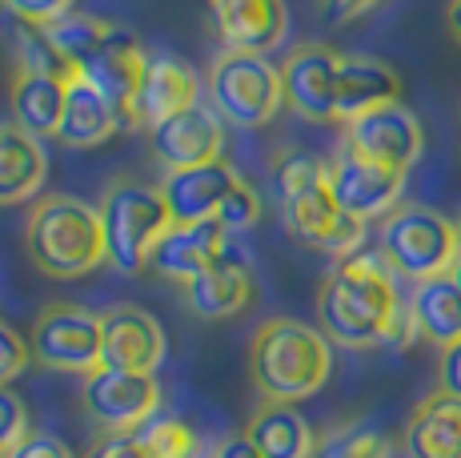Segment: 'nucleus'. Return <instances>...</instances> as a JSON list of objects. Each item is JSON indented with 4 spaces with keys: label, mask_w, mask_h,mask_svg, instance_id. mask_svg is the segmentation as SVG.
Returning <instances> with one entry per match:
<instances>
[{
    "label": "nucleus",
    "mask_w": 461,
    "mask_h": 458,
    "mask_svg": "<svg viewBox=\"0 0 461 458\" xmlns=\"http://www.w3.org/2000/svg\"><path fill=\"white\" fill-rule=\"evenodd\" d=\"M96 209H101V222H104V242H109V266H117L121 274L149 270L157 242L173 225V214H168L161 189L121 178L104 189Z\"/></svg>",
    "instance_id": "423d86ee"
},
{
    "label": "nucleus",
    "mask_w": 461,
    "mask_h": 458,
    "mask_svg": "<svg viewBox=\"0 0 461 458\" xmlns=\"http://www.w3.org/2000/svg\"><path fill=\"white\" fill-rule=\"evenodd\" d=\"M389 435H381L369 422H349L337 426L325 438H317V454L313 458H389Z\"/></svg>",
    "instance_id": "c756f323"
},
{
    "label": "nucleus",
    "mask_w": 461,
    "mask_h": 458,
    "mask_svg": "<svg viewBox=\"0 0 461 458\" xmlns=\"http://www.w3.org/2000/svg\"><path fill=\"white\" fill-rule=\"evenodd\" d=\"M32 358L65 374H96L101 370V314L85 306H44L32 322Z\"/></svg>",
    "instance_id": "6e6552de"
},
{
    "label": "nucleus",
    "mask_w": 461,
    "mask_h": 458,
    "mask_svg": "<svg viewBox=\"0 0 461 458\" xmlns=\"http://www.w3.org/2000/svg\"><path fill=\"white\" fill-rule=\"evenodd\" d=\"M341 133H345V149L369 157V161L405 169V173H410V165L418 161L421 149H425V129H421L418 113L402 101L369 109L366 117L349 121Z\"/></svg>",
    "instance_id": "9b49d317"
},
{
    "label": "nucleus",
    "mask_w": 461,
    "mask_h": 458,
    "mask_svg": "<svg viewBox=\"0 0 461 458\" xmlns=\"http://www.w3.org/2000/svg\"><path fill=\"white\" fill-rule=\"evenodd\" d=\"M333 374V350L321 325L269 318L249 342V378L261 402H301L317 394Z\"/></svg>",
    "instance_id": "7ed1b4c3"
},
{
    "label": "nucleus",
    "mask_w": 461,
    "mask_h": 458,
    "mask_svg": "<svg viewBox=\"0 0 461 458\" xmlns=\"http://www.w3.org/2000/svg\"><path fill=\"white\" fill-rule=\"evenodd\" d=\"M337 69H341V52L330 45H297L281 60V89L285 105L297 117L313 121V125H333L337 121Z\"/></svg>",
    "instance_id": "f8f14e48"
},
{
    "label": "nucleus",
    "mask_w": 461,
    "mask_h": 458,
    "mask_svg": "<svg viewBox=\"0 0 461 458\" xmlns=\"http://www.w3.org/2000/svg\"><path fill=\"white\" fill-rule=\"evenodd\" d=\"M85 410L104 430H140L161 410V382L157 374H129V370H96L85 378Z\"/></svg>",
    "instance_id": "9d476101"
},
{
    "label": "nucleus",
    "mask_w": 461,
    "mask_h": 458,
    "mask_svg": "<svg viewBox=\"0 0 461 458\" xmlns=\"http://www.w3.org/2000/svg\"><path fill=\"white\" fill-rule=\"evenodd\" d=\"M212 458H261V454L253 451L249 438L237 435V438H229V443H221V446H217V454H212Z\"/></svg>",
    "instance_id": "4c0bfd02"
},
{
    "label": "nucleus",
    "mask_w": 461,
    "mask_h": 458,
    "mask_svg": "<svg viewBox=\"0 0 461 458\" xmlns=\"http://www.w3.org/2000/svg\"><path fill=\"white\" fill-rule=\"evenodd\" d=\"M330 189L341 214L357 217V222H385L397 206H402L405 189V169L393 165L369 161V157L345 149L341 157L330 165Z\"/></svg>",
    "instance_id": "1a4fd4ad"
},
{
    "label": "nucleus",
    "mask_w": 461,
    "mask_h": 458,
    "mask_svg": "<svg viewBox=\"0 0 461 458\" xmlns=\"http://www.w3.org/2000/svg\"><path fill=\"white\" fill-rule=\"evenodd\" d=\"M221 258H229V234L221 222H173L157 242L149 270L185 289L189 281H197L205 270L217 266Z\"/></svg>",
    "instance_id": "2eb2a0df"
},
{
    "label": "nucleus",
    "mask_w": 461,
    "mask_h": 458,
    "mask_svg": "<svg viewBox=\"0 0 461 458\" xmlns=\"http://www.w3.org/2000/svg\"><path fill=\"white\" fill-rule=\"evenodd\" d=\"M245 438L261 458H313L317 435L309 430L305 414L289 402H257Z\"/></svg>",
    "instance_id": "393cba45"
},
{
    "label": "nucleus",
    "mask_w": 461,
    "mask_h": 458,
    "mask_svg": "<svg viewBox=\"0 0 461 458\" xmlns=\"http://www.w3.org/2000/svg\"><path fill=\"white\" fill-rule=\"evenodd\" d=\"M249 302H253V274L241 258H221L212 270H205L197 281L185 286V306L205 322L237 318Z\"/></svg>",
    "instance_id": "b1692460"
},
{
    "label": "nucleus",
    "mask_w": 461,
    "mask_h": 458,
    "mask_svg": "<svg viewBox=\"0 0 461 458\" xmlns=\"http://www.w3.org/2000/svg\"><path fill=\"white\" fill-rule=\"evenodd\" d=\"M24 250L32 266L49 278H85L101 261H109V242H104L101 209L77 201L68 193H49L37 197L24 222Z\"/></svg>",
    "instance_id": "20e7f679"
},
{
    "label": "nucleus",
    "mask_w": 461,
    "mask_h": 458,
    "mask_svg": "<svg viewBox=\"0 0 461 458\" xmlns=\"http://www.w3.org/2000/svg\"><path fill=\"white\" fill-rule=\"evenodd\" d=\"M317 322L321 334L337 346H410L418 338L410 302H402L397 274L381 250H361L345 261H333L317 289Z\"/></svg>",
    "instance_id": "f257e3e1"
},
{
    "label": "nucleus",
    "mask_w": 461,
    "mask_h": 458,
    "mask_svg": "<svg viewBox=\"0 0 461 458\" xmlns=\"http://www.w3.org/2000/svg\"><path fill=\"white\" fill-rule=\"evenodd\" d=\"M410 310L425 342H433L441 350L461 342V281L454 274L421 281L410 298Z\"/></svg>",
    "instance_id": "bb28decb"
},
{
    "label": "nucleus",
    "mask_w": 461,
    "mask_h": 458,
    "mask_svg": "<svg viewBox=\"0 0 461 458\" xmlns=\"http://www.w3.org/2000/svg\"><path fill=\"white\" fill-rule=\"evenodd\" d=\"M32 362V346L13 330L8 322H0V386L16 382Z\"/></svg>",
    "instance_id": "72a5a7b5"
},
{
    "label": "nucleus",
    "mask_w": 461,
    "mask_h": 458,
    "mask_svg": "<svg viewBox=\"0 0 461 458\" xmlns=\"http://www.w3.org/2000/svg\"><path fill=\"white\" fill-rule=\"evenodd\" d=\"M366 13H374V5H330L325 8L330 21H353V16H366Z\"/></svg>",
    "instance_id": "58836bf2"
},
{
    "label": "nucleus",
    "mask_w": 461,
    "mask_h": 458,
    "mask_svg": "<svg viewBox=\"0 0 461 458\" xmlns=\"http://www.w3.org/2000/svg\"><path fill=\"white\" fill-rule=\"evenodd\" d=\"M209 101L221 121L237 129H261L285 105L281 89V65L257 52H233L225 49L209 65Z\"/></svg>",
    "instance_id": "0eeeda50"
},
{
    "label": "nucleus",
    "mask_w": 461,
    "mask_h": 458,
    "mask_svg": "<svg viewBox=\"0 0 461 458\" xmlns=\"http://www.w3.org/2000/svg\"><path fill=\"white\" fill-rule=\"evenodd\" d=\"M137 438H140V446L149 451V458H201V438H197V430L189 426V422H181V418H149L145 426L137 430Z\"/></svg>",
    "instance_id": "7c9ffc66"
},
{
    "label": "nucleus",
    "mask_w": 461,
    "mask_h": 458,
    "mask_svg": "<svg viewBox=\"0 0 461 458\" xmlns=\"http://www.w3.org/2000/svg\"><path fill=\"white\" fill-rule=\"evenodd\" d=\"M454 229H457V266H461V214L454 217Z\"/></svg>",
    "instance_id": "a19ab883"
},
{
    "label": "nucleus",
    "mask_w": 461,
    "mask_h": 458,
    "mask_svg": "<svg viewBox=\"0 0 461 458\" xmlns=\"http://www.w3.org/2000/svg\"><path fill=\"white\" fill-rule=\"evenodd\" d=\"M8 458H77L73 451H68L65 438L49 435V430H32L29 438H24L21 446H16Z\"/></svg>",
    "instance_id": "c9c22d12"
},
{
    "label": "nucleus",
    "mask_w": 461,
    "mask_h": 458,
    "mask_svg": "<svg viewBox=\"0 0 461 458\" xmlns=\"http://www.w3.org/2000/svg\"><path fill=\"white\" fill-rule=\"evenodd\" d=\"M377 245H381V258L389 261V270L410 278L413 286L454 274V266H457L454 217L438 214L429 206H413V201L410 206H397L381 222Z\"/></svg>",
    "instance_id": "39448f33"
},
{
    "label": "nucleus",
    "mask_w": 461,
    "mask_h": 458,
    "mask_svg": "<svg viewBox=\"0 0 461 458\" xmlns=\"http://www.w3.org/2000/svg\"><path fill=\"white\" fill-rule=\"evenodd\" d=\"M402 101V77L377 57H361V52H341V69H337V125L366 117L369 109Z\"/></svg>",
    "instance_id": "aec40b11"
},
{
    "label": "nucleus",
    "mask_w": 461,
    "mask_h": 458,
    "mask_svg": "<svg viewBox=\"0 0 461 458\" xmlns=\"http://www.w3.org/2000/svg\"><path fill=\"white\" fill-rule=\"evenodd\" d=\"M0 458H5V454H0Z\"/></svg>",
    "instance_id": "79ce46f5"
},
{
    "label": "nucleus",
    "mask_w": 461,
    "mask_h": 458,
    "mask_svg": "<svg viewBox=\"0 0 461 458\" xmlns=\"http://www.w3.org/2000/svg\"><path fill=\"white\" fill-rule=\"evenodd\" d=\"M217 222L225 225V234H245V229H253L257 222H261V193L241 178V185H237L233 197L225 201V209H221Z\"/></svg>",
    "instance_id": "473e14b6"
},
{
    "label": "nucleus",
    "mask_w": 461,
    "mask_h": 458,
    "mask_svg": "<svg viewBox=\"0 0 461 458\" xmlns=\"http://www.w3.org/2000/svg\"><path fill=\"white\" fill-rule=\"evenodd\" d=\"M145 69H149L145 45H140L129 29L117 24V29L104 37V45L81 65V73L104 93V101L121 113V125L137 129V96H140V85H145Z\"/></svg>",
    "instance_id": "ddd939ff"
},
{
    "label": "nucleus",
    "mask_w": 461,
    "mask_h": 458,
    "mask_svg": "<svg viewBox=\"0 0 461 458\" xmlns=\"http://www.w3.org/2000/svg\"><path fill=\"white\" fill-rule=\"evenodd\" d=\"M88 458H149V451L140 446L137 430H104L93 443Z\"/></svg>",
    "instance_id": "f704fd0d"
},
{
    "label": "nucleus",
    "mask_w": 461,
    "mask_h": 458,
    "mask_svg": "<svg viewBox=\"0 0 461 458\" xmlns=\"http://www.w3.org/2000/svg\"><path fill=\"white\" fill-rule=\"evenodd\" d=\"M438 390L454 394V398H461V342L449 350H441V366H438Z\"/></svg>",
    "instance_id": "e433bc0d"
},
{
    "label": "nucleus",
    "mask_w": 461,
    "mask_h": 458,
    "mask_svg": "<svg viewBox=\"0 0 461 458\" xmlns=\"http://www.w3.org/2000/svg\"><path fill=\"white\" fill-rule=\"evenodd\" d=\"M241 185V173L229 161H209L197 169H173L157 185L173 222H217L225 201Z\"/></svg>",
    "instance_id": "f3484780"
},
{
    "label": "nucleus",
    "mask_w": 461,
    "mask_h": 458,
    "mask_svg": "<svg viewBox=\"0 0 461 458\" xmlns=\"http://www.w3.org/2000/svg\"><path fill=\"white\" fill-rule=\"evenodd\" d=\"M201 105V81L181 57L168 52H149L145 85L137 96V129H153L176 113Z\"/></svg>",
    "instance_id": "6ab92c4d"
},
{
    "label": "nucleus",
    "mask_w": 461,
    "mask_h": 458,
    "mask_svg": "<svg viewBox=\"0 0 461 458\" xmlns=\"http://www.w3.org/2000/svg\"><path fill=\"white\" fill-rule=\"evenodd\" d=\"M277 193L285 229L301 245L345 261L366 245V222L341 214L330 189V165L313 153H289L277 165Z\"/></svg>",
    "instance_id": "f03ea898"
},
{
    "label": "nucleus",
    "mask_w": 461,
    "mask_h": 458,
    "mask_svg": "<svg viewBox=\"0 0 461 458\" xmlns=\"http://www.w3.org/2000/svg\"><path fill=\"white\" fill-rule=\"evenodd\" d=\"M149 141H153V157L168 173L197 169V165L221 161L225 129H221V117L212 113V105H193V109L176 113V117L149 129Z\"/></svg>",
    "instance_id": "dca6fc26"
},
{
    "label": "nucleus",
    "mask_w": 461,
    "mask_h": 458,
    "mask_svg": "<svg viewBox=\"0 0 461 458\" xmlns=\"http://www.w3.org/2000/svg\"><path fill=\"white\" fill-rule=\"evenodd\" d=\"M446 24H449V32H454V41L461 45V0H454V5L446 8Z\"/></svg>",
    "instance_id": "ea45409f"
},
{
    "label": "nucleus",
    "mask_w": 461,
    "mask_h": 458,
    "mask_svg": "<svg viewBox=\"0 0 461 458\" xmlns=\"http://www.w3.org/2000/svg\"><path fill=\"white\" fill-rule=\"evenodd\" d=\"M29 407H24V398L16 390H8V386H0V454H13L16 446L29 438Z\"/></svg>",
    "instance_id": "2f4dec72"
},
{
    "label": "nucleus",
    "mask_w": 461,
    "mask_h": 458,
    "mask_svg": "<svg viewBox=\"0 0 461 458\" xmlns=\"http://www.w3.org/2000/svg\"><path fill=\"white\" fill-rule=\"evenodd\" d=\"M65 96L68 81H60V77L13 73V89H8L13 121L32 137H57L60 117H65Z\"/></svg>",
    "instance_id": "a878e982"
},
{
    "label": "nucleus",
    "mask_w": 461,
    "mask_h": 458,
    "mask_svg": "<svg viewBox=\"0 0 461 458\" xmlns=\"http://www.w3.org/2000/svg\"><path fill=\"white\" fill-rule=\"evenodd\" d=\"M117 129H125L121 125V113L104 101V93L88 81L81 69H73L57 141H65V145H73V149H93V145H101V141H109Z\"/></svg>",
    "instance_id": "4be33fe9"
},
{
    "label": "nucleus",
    "mask_w": 461,
    "mask_h": 458,
    "mask_svg": "<svg viewBox=\"0 0 461 458\" xmlns=\"http://www.w3.org/2000/svg\"><path fill=\"white\" fill-rule=\"evenodd\" d=\"M165 358V330L140 306H109L101 314V366L153 374Z\"/></svg>",
    "instance_id": "4468645a"
},
{
    "label": "nucleus",
    "mask_w": 461,
    "mask_h": 458,
    "mask_svg": "<svg viewBox=\"0 0 461 458\" xmlns=\"http://www.w3.org/2000/svg\"><path fill=\"white\" fill-rule=\"evenodd\" d=\"M44 178H49V157L41 137L24 133L16 121H0V206L37 197Z\"/></svg>",
    "instance_id": "5701e85b"
},
{
    "label": "nucleus",
    "mask_w": 461,
    "mask_h": 458,
    "mask_svg": "<svg viewBox=\"0 0 461 458\" xmlns=\"http://www.w3.org/2000/svg\"><path fill=\"white\" fill-rule=\"evenodd\" d=\"M13 49H16V73H41V77H60L68 81L73 77V65L57 52V45L49 41V32L37 29V24H13Z\"/></svg>",
    "instance_id": "c85d7f7f"
},
{
    "label": "nucleus",
    "mask_w": 461,
    "mask_h": 458,
    "mask_svg": "<svg viewBox=\"0 0 461 458\" xmlns=\"http://www.w3.org/2000/svg\"><path fill=\"white\" fill-rule=\"evenodd\" d=\"M405 458H461V398L425 394L405 426Z\"/></svg>",
    "instance_id": "412c9836"
},
{
    "label": "nucleus",
    "mask_w": 461,
    "mask_h": 458,
    "mask_svg": "<svg viewBox=\"0 0 461 458\" xmlns=\"http://www.w3.org/2000/svg\"><path fill=\"white\" fill-rule=\"evenodd\" d=\"M117 29L113 21H104V16H93V13H85V8H73L68 16H60L57 24H49V41L57 45V52L68 60L73 69H81L88 57H93L96 49L104 45V37Z\"/></svg>",
    "instance_id": "cd10ccee"
},
{
    "label": "nucleus",
    "mask_w": 461,
    "mask_h": 458,
    "mask_svg": "<svg viewBox=\"0 0 461 458\" xmlns=\"http://www.w3.org/2000/svg\"><path fill=\"white\" fill-rule=\"evenodd\" d=\"M209 21L221 32L225 49L257 52V57L277 49L289 29V13L277 0H217L209 5Z\"/></svg>",
    "instance_id": "a211bd4d"
}]
</instances>
